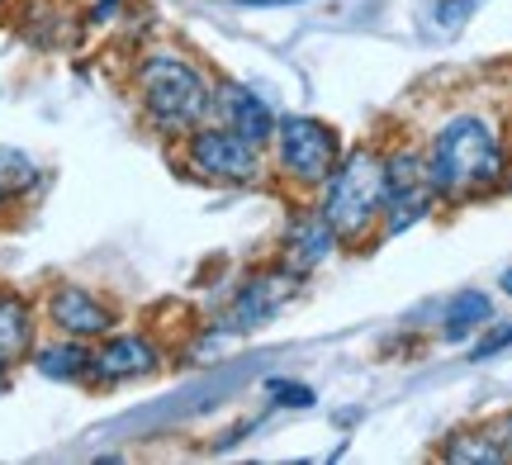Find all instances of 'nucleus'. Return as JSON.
Wrapping results in <instances>:
<instances>
[{
    "label": "nucleus",
    "instance_id": "f257e3e1",
    "mask_svg": "<svg viewBox=\"0 0 512 465\" xmlns=\"http://www.w3.org/2000/svg\"><path fill=\"white\" fill-rule=\"evenodd\" d=\"M133 105L157 138L181 143L190 129L214 119V81L195 57L176 48H152L133 62Z\"/></svg>",
    "mask_w": 512,
    "mask_h": 465
},
{
    "label": "nucleus",
    "instance_id": "6ab92c4d",
    "mask_svg": "<svg viewBox=\"0 0 512 465\" xmlns=\"http://www.w3.org/2000/svg\"><path fill=\"white\" fill-rule=\"evenodd\" d=\"M470 10H475V0H441V5H437V19L446 24V29H460Z\"/></svg>",
    "mask_w": 512,
    "mask_h": 465
},
{
    "label": "nucleus",
    "instance_id": "f3484780",
    "mask_svg": "<svg viewBox=\"0 0 512 465\" xmlns=\"http://www.w3.org/2000/svg\"><path fill=\"white\" fill-rule=\"evenodd\" d=\"M271 394L275 404H285V409H313L318 404V394L309 385H290V380H271Z\"/></svg>",
    "mask_w": 512,
    "mask_h": 465
},
{
    "label": "nucleus",
    "instance_id": "2eb2a0df",
    "mask_svg": "<svg viewBox=\"0 0 512 465\" xmlns=\"http://www.w3.org/2000/svg\"><path fill=\"white\" fill-rule=\"evenodd\" d=\"M489 323H494V299L484 290H460V295H451L446 314H441V337L446 342H465V337H475Z\"/></svg>",
    "mask_w": 512,
    "mask_h": 465
},
{
    "label": "nucleus",
    "instance_id": "aec40b11",
    "mask_svg": "<svg viewBox=\"0 0 512 465\" xmlns=\"http://www.w3.org/2000/svg\"><path fill=\"white\" fill-rule=\"evenodd\" d=\"M498 437H503V447H508V456H512V413L498 423Z\"/></svg>",
    "mask_w": 512,
    "mask_h": 465
},
{
    "label": "nucleus",
    "instance_id": "1a4fd4ad",
    "mask_svg": "<svg viewBox=\"0 0 512 465\" xmlns=\"http://www.w3.org/2000/svg\"><path fill=\"white\" fill-rule=\"evenodd\" d=\"M299 271H290L285 261H275V266H261L256 276H247L238 285V295L228 304V314H223V328L238 337V333H252V328H266L285 304L294 299L299 290Z\"/></svg>",
    "mask_w": 512,
    "mask_h": 465
},
{
    "label": "nucleus",
    "instance_id": "4468645a",
    "mask_svg": "<svg viewBox=\"0 0 512 465\" xmlns=\"http://www.w3.org/2000/svg\"><path fill=\"white\" fill-rule=\"evenodd\" d=\"M441 461H456V465H498V461H512L508 447H503V437L498 428H460L451 432L437 451Z\"/></svg>",
    "mask_w": 512,
    "mask_h": 465
},
{
    "label": "nucleus",
    "instance_id": "423d86ee",
    "mask_svg": "<svg viewBox=\"0 0 512 465\" xmlns=\"http://www.w3.org/2000/svg\"><path fill=\"white\" fill-rule=\"evenodd\" d=\"M437 205V190L427 181L422 152H389L384 157V209H380V238H399L413 224H422Z\"/></svg>",
    "mask_w": 512,
    "mask_h": 465
},
{
    "label": "nucleus",
    "instance_id": "412c9836",
    "mask_svg": "<svg viewBox=\"0 0 512 465\" xmlns=\"http://www.w3.org/2000/svg\"><path fill=\"white\" fill-rule=\"evenodd\" d=\"M114 5H119V0H100V5H95V10H91V19H105V15H110V10H114Z\"/></svg>",
    "mask_w": 512,
    "mask_h": 465
},
{
    "label": "nucleus",
    "instance_id": "b1692460",
    "mask_svg": "<svg viewBox=\"0 0 512 465\" xmlns=\"http://www.w3.org/2000/svg\"><path fill=\"white\" fill-rule=\"evenodd\" d=\"M10 5H15V0H0V10H10Z\"/></svg>",
    "mask_w": 512,
    "mask_h": 465
},
{
    "label": "nucleus",
    "instance_id": "39448f33",
    "mask_svg": "<svg viewBox=\"0 0 512 465\" xmlns=\"http://www.w3.org/2000/svg\"><path fill=\"white\" fill-rule=\"evenodd\" d=\"M275 171L280 181L304 195H318L328 186L332 167L342 162V138L332 129L328 119H313V114H285L275 119Z\"/></svg>",
    "mask_w": 512,
    "mask_h": 465
},
{
    "label": "nucleus",
    "instance_id": "9d476101",
    "mask_svg": "<svg viewBox=\"0 0 512 465\" xmlns=\"http://www.w3.org/2000/svg\"><path fill=\"white\" fill-rule=\"evenodd\" d=\"M337 247H342V238H337V228L328 224V214L318 205H299L290 214V224H285V238H280V261H285L290 271H299V276H309Z\"/></svg>",
    "mask_w": 512,
    "mask_h": 465
},
{
    "label": "nucleus",
    "instance_id": "6e6552de",
    "mask_svg": "<svg viewBox=\"0 0 512 465\" xmlns=\"http://www.w3.org/2000/svg\"><path fill=\"white\" fill-rule=\"evenodd\" d=\"M166 366L162 347L147 333H105L100 342H91V380L86 385H100V390H114V385H133V380H147Z\"/></svg>",
    "mask_w": 512,
    "mask_h": 465
},
{
    "label": "nucleus",
    "instance_id": "a211bd4d",
    "mask_svg": "<svg viewBox=\"0 0 512 465\" xmlns=\"http://www.w3.org/2000/svg\"><path fill=\"white\" fill-rule=\"evenodd\" d=\"M503 347H512V323H508V328H494L489 337H479V342H475V361H489V356L503 352Z\"/></svg>",
    "mask_w": 512,
    "mask_h": 465
},
{
    "label": "nucleus",
    "instance_id": "20e7f679",
    "mask_svg": "<svg viewBox=\"0 0 512 465\" xmlns=\"http://www.w3.org/2000/svg\"><path fill=\"white\" fill-rule=\"evenodd\" d=\"M261 143L242 138L238 129H228L219 119H204L200 129H190L181 138V167L204 181V186H261L266 176V157Z\"/></svg>",
    "mask_w": 512,
    "mask_h": 465
},
{
    "label": "nucleus",
    "instance_id": "5701e85b",
    "mask_svg": "<svg viewBox=\"0 0 512 465\" xmlns=\"http://www.w3.org/2000/svg\"><path fill=\"white\" fill-rule=\"evenodd\" d=\"M503 290H508V295H512V271H508V276H503Z\"/></svg>",
    "mask_w": 512,
    "mask_h": 465
},
{
    "label": "nucleus",
    "instance_id": "0eeeda50",
    "mask_svg": "<svg viewBox=\"0 0 512 465\" xmlns=\"http://www.w3.org/2000/svg\"><path fill=\"white\" fill-rule=\"evenodd\" d=\"M43 318H48L53 333L81 337V342H100L105 333L119 328V309L100 290L81 285V280H57L53 290L43 295Z\"/></svg>",
    "mask_w": 512,
    "mask_h": 465
},
{
    "label": "nucleus",
    "instance_id": "f8f14e48",
    "mask_svg": "<svg viewBox=\"0 0 512 465\" xmlns=\"http://www.w3.org/2000/svg\"><path fill=\"white\" fill-rule=\"evenodd\" d=\"M38 347V304L15 285H0V361H29Z\"/></svg>",
    "mask_w": 512,
    "mask_h": 465
},
{
    "label": "nucleus",
    "instance_id": "4be33fe9",
    "mask_svg": "<svg viewBox=\"0 0 512 465\" xmlns=\"http://www.w3.org/2000/svg\"><path fill=\"white\" fill-rule=\"evenodd\" d=\"M10 390V361H0V394Z\"/></svg>",
    "mask_w": 512,
    "mask_h": 465
},
{
    "label": "nucleus",
    "instance_id": "9b49d317",
    "mask_svg": "<svg viewBox=\"0 0 512 465\" xmlns=\"http://www.w3.org/2000/svg\"><path fill=\"white\" fill-rule=\"evenodd\" d=\"M214 119L228 124V129H238L242 138H252L261 148H271L275 138V110L252 91V86H242V81H214Z\"/></svg>",
    "mask_w": 512,
    "mask_h": 465
},
{
    "label": "nucleus",
    "instance_id": "7ed1b4c3",
    "mask_svg": "<svg viewBox=\"0 0 512 465\" xmlns=\"http://www.w3.org/2000/svg\"><path fill=\"white\" fill-rule=\"evenodd\" d=\"M318 209L328 214L337 238L347 247H361L366 238H380V209H384V152L380 148H351L332 167L328 186L318 190Z\"/></svg>",
    "mask_w": 512,
    "mask_h": 465
},
{
    "label": "nucleus",
    "instance_id": "ddd939ff",
    "mask_svg": "<svg viewBox=\"0 0 512 465\" xmlns=\"http://www.w3.org/2000/svg\"><path fill=\"white\" fill-rule=\"evenodd\" d=\"M34 371L48 375V380H62V385H86L91 380V342H81V337H62L57 342H43L34 347Z\"/></svg>",
    "mask_w": 512,
    "mask_h": 465
},
{
    "label": "nucleus",
    "instance_id": "dca6fc26",
    "mask_svg": "<svg viewBox=\"0 0 512 465\" xmlns=\"http://www.w3.org/2000/svg\"><path fill=\"white\" fill-rule=\"evenodd\" d=\"M38 186H43V167L15 148H0V214L15 209L19 200H29Z\"/></svg>",
    "mask_w": 512,
    "mask_h": 465
},
{
    "label": "nucleus",
    "instance_id": "f03ea898",
    "mask_svg": "<svg viewBox=\"0 0 512 465\" xmlns=\"http://www.w3.org/2000/svg\"><path fill=\"white\" fill-rule=\"evenodd\" d=\"M427 162V181L437 190V200H475V195H489L508 181V148L489 119L479 114H456L446 119L432 143L422 152Z\"/></svg>",
    "mask_w": 512,
    "mask_h": 465
}]
</instances>
